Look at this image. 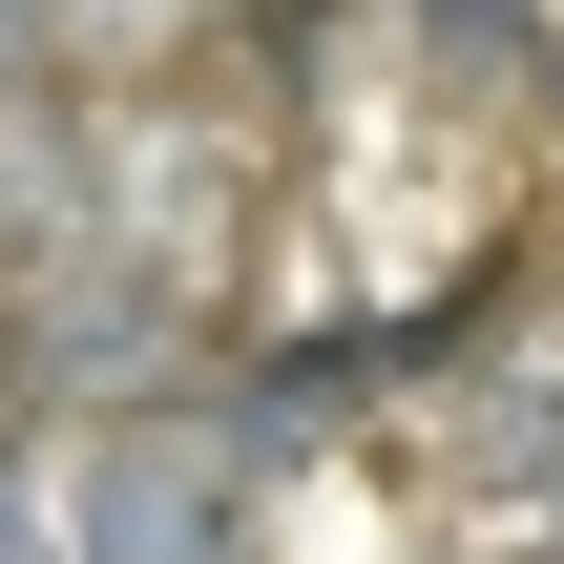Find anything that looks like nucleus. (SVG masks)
I'll return each mask as SVG.
<instances>
[{
  "mask_svg": "<svg viewBox=\"0 0 564 564\" xmlns=\"http://www.w3.org/2000/svg\"><path fill=\"white\" fill-rule=\"evenodd\" d=\"M251 440H230V398L188 377V398H126V419H84L63 440V544L84 564H251Z\"/></svg>",
  "mask_w": 564,
  "mask_h": 564,
  "instance_id": "nucleus-1",
  "label": "nucleus"
},
{
  "mask_svg": "<svg viewBox=\"0 0 564 564\" xmlns=\"http://www.w3.org/2000/svg\"><path fill=\"white\" fill-rule=\"evenodd\" d=\"M230 42V0H63V84H188Z\"/></svg>",
  "mask_w": 564,
  "mask_h": 564,
  "instance_id": "nucleus-2",
  "label": "nucleus"
}]
</instances>
